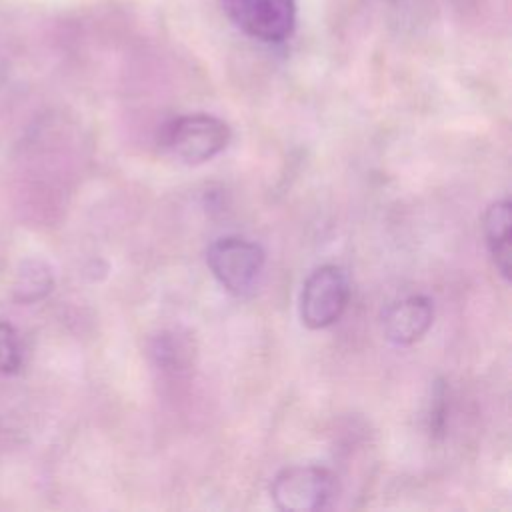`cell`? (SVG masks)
Here are the masks:
<instances>
[{"label":"cell","mask_w":512,"mask_h":512,"mask_svg":"<svg viewBox=\"0 0 512 512\" xmlns=\"http://www.w3.org/2000/svg\"><path fill=\"white\" fill-rule=\"evenodd\" d=\"M222 14L248 38L278 46L288 42L298 26L296 0H216Z\"/></svg>","instance_id":"obj_2"},{"label":"cell","mask_w":512,"mask_h":512,"mask_svg":"<svg viewBox=\"0 0 512 512\" xmlns=\"http://www.w3.org/2000/svg\"><path fill=\"white\" fill-rule=\"evenodd\" d=\"M336 492V478L322 466L282 468L272 484L270 496L284 512H314L326 508Z\"/></svg>","instance_id":"obj_4"},{"label":"cell","mask_w":512,"mask_h":512,"mask_svg":"<svg viewBox=\"0 0 512 512\" xmlns=\"http://www.w3.org/2000/svg\"><path fill=\"white\" fill-rule=\"evenodd\" d=\"M22 340L14 324L0 320V374H16L22 368Z\"/></svg>","instance_id":"obj_9"},{"label":"cell","mask_w":512,"mask_h":512,"mask_svg":"<svg viewBox=\"0 0 512 512\" xmlns=\"http://www.w3.org/2000/svg\"><path fill=\"white\" fill-rule=\"evenodd\" d=\"M484 234L492 262L504 280L510 278V202H492L484 212Z\"/></svg>","instance_id":"obj_7"},{"label":"cell","mask_w":512,"mask_h":512,"mask_svg":"<svg viewBox=\"0 0 512 512\" xmlns=\"http://www.w3.org/2000/svg\"><path fill=\"white\" fill-rule=\"evenodd\" d=\"M206 264L230 294L246 296L260 282L266 254L256 242L240 236H224L208 246Z\"/></svg>","instance_id":"obj_3"},{"label":"cell","mask_w":512,"mask_h":512,"mask_svg":"<svg viewBox=\"0 0 512 512\" xmlns=\"http://www.w3.org/2000/svg\"><path fill=\"white\" fill-rule=\"evenodd\" d=\"M54 288L52 268L38 258L24 260L14 278V300L22 304H34L46 298Z\"/></svg>","instance_id":"obj_8"},{"label":"cell","mask_w":512,"mask_h":512,"mask_svg":"<svg viewBox=\"0 0 512 512\" xmlns=\"http://www.w3.org/2000/svg\"><path fill=\"white\" fill-rule=\"evenodd\" d=\"M350 298V288L342 268L324 264L302 284L300 318L310 330H322L340 320Z\"/></svg>","instance_id":"obj_5"},{"label":"cell","mask_w":512,"mask_h":512,"mask_svg":"<svg viewBox=\"0 0 512 512\" xmlns=\"http://www.w3.org/2000/svg\"><path fill=\"white\" fill-rule=\"evenodd\" d=\"M230 126L212 114L196 112L168 120L160 128V146L184 164L196 166L218 156L230 142Z\"/></svg>","instance_id":"obj_1"},{"label":"cell","mask_w":512,"mask_h":512,"mask_svg":"<svg viewBox=\"0 0 512 512\" xmlns=\"http://www.w3.org/2000/svg\"><path fill=\"white\" fill-rule=\"evenodd\" d=\"M434 322V304L424 294H414L390 304L382 314L384 336L396 346L418 342Z\"/></svg>","instance_id":"obj_6"}]
</instances>
